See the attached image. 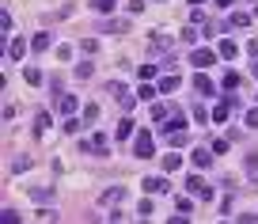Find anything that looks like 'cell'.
Here are the masks:
<instances>
[{
	"label": "cell",
	"mask_w": 258,
	"mask_h": 224,
	"mask_svg": "<svg viewBox=\"0 0 258 224\" xmlns=\"http://www.w3.org/2000/svg\"><path fill=\"white\" fill-rule=\"evenodd\" d=\"M152 152H156V140H152V133H137V137H133V156L152 160Z\"/></svg>",
	"instance_id": "6da1fadb"
},
{
	"label": "cell",
	"mask_w": 258,
	"mask_h": 224,
	"mask_svg": "<svg viewBox=\"0 0 258 224\" xmlns=\"http://www.w3.org/2000/svg\"><path fill=\"white\" fill-rule=\"evenodd\" d=\"M186 190H190V194H201V197H213V186L201 179V175H190V179H186Z\"/></svg>",
	"instance_id": "7a4b0ae2"
},
{
	"label": "cell",
	"mask_w": 258,
	"mask_h": 224,
	"mask_svg": "<svg viewBox=\"0 0 258 224\" xmlns=\"http://www.w3.org/2000/svg\"><path fill=\"white\" fill-rule=\"evenodd\" d=\"M106 95H114V99H122V107H133V95L126 91V84H118V80H110V84L103 87Z\"/></svg>",
	"instance_id": "3957f363"
},
{
	"label": "cell",
	"mask_w": 258,
	"mask_h": 224,
	"mask_svg": "<svg viewBox=\"0 0 258 224\" xmlns=\"http://www.w3.org/2000/svg\"><path fill=\"white\" fill-rule=\"evenodd\" d=\"M216 57H220V54H213V50H194V54H190V61H194L198 69H209Z\"/></svg>",
	"instance_id": "277c9868"
},
{
	"label": "cell",
	"mask_w": 258,
	"mask_h": 224,
	"mask_svg": "<svg viewBox=\"0 0 258 224\" xmlns=\"http://www.w3.org/2000/svg\"><path fill=\"white\" fill-rule=\"evenodd\" d=\"M76 107H80V99H76V95H57V111L61 114H76Z\"/></svg>",
	"instance_id": "5b68a950"
},
{
	"label": "cell",
	"mask_w": 258,
	"mask_h": 224,
	"mask_svg": "<svg viewBox=\"0 0 258 224\" xmlns=\"http://www.w3.org/2000/svg\"><path fill=\"white\" fill-rule=\"evenodd\" d=\"M144 190H148V194H167V179L152 175V179H144Z\"/></svg>",
	"instance_id": "8992f818"
},
{
	"label": "cell",
	"mask_w": 258,
	"mask_h": 224,
	"mask_svg": "<svg viewBox=\"0 0 258 224\" xmlns=\"http://www.w3.org/2000/svg\"><path fill=\"white\" fill-rule=\"evenodd\" d=\"M103 30H106V34H126V30H129V19H106Z\"/></svg>",
	"instance_id": "52a82bcc"
},
{
	"label": "cell",
	"mask_w": 258,
	"mask_h": 224,
	"mask_svg": "<svg viewBox=\"0 0 258 224\" xmlns=\"http://www.w3.org/2000/svg\"><path fill=\"white\" fill-rule=\"evenodd\" d=\"M194 91H198V95H213V84H209V76L194 72Z\"/></svg>",
	"instance_id": "ba28073f"
},
{
	"label": "cell",
	"mask_w": 258,
	"mask_h": 224,
	"mask_svg": "<svg viewBox=\"0 0 258 224\" xmlns=\"http://www.w3.org/2000/svg\"><path fill=\"white\" fill-rule=\"evenodd\" d=\"M87 148H91V152H103V156H106V148H110V140L103 137V133H95V137L87 140Z\"/></svg>",
	"instance_id": "9c48e42d"
},
{
	"label": "cell",
	"mask_w": 258,
	"mask_h": 224,
	"mask_svg": "<svg viewBox=\"0 0 258 224\" xmlns=\"http://www.w3.org/2000/svg\"><path fill=\"white\" fill-rule=\"evenodd\" d=\"M122 194H126L122 186H110V190H106V194H103L99 201H103V205H118V201H122Z\"/></svg>",
	"instance_id": "30bf717a"
},
{
	"label": "cell",
	"mask_w": 258,
	"mask_h": 224,
	"mask_svg": "<svg viewBox=\"0 0 258 224\" xmlns=\"http://www.w3.org/2000/svg\"><path fill=\"white\" fill-rule=\"evenodd\" d=\"M179 84H182L179 76H163V80H159V95H171V91H175Z\"/></svg>",
	"instance_id": "8fae6325"
},
{
	"label": "cell",
	"mask_w": 258,
	"mask_h": 224,
	"mask_svg": "<svg viewBox=\"0 0 258 224\" xmlns=\"http://www.w3.org/2000/svg\"><path fill=\"white\" fill-rule=\"evenodd\" d=\"M80 122H84V126H95V122H99V107H95V103H87V107H84V118H80Z\"/></svg>",
	"instance_id": "7c38bea8"
},
{
	"label": "cell",
	"mask_w": 258,
	"mask_h": 224,
	"mask_svg": "<svg viewBox=\"0 0 258 224\" xmlns=\"http://www.w3.org/2000/svg\"><path fill=\"white\" fill-rule=\"evenodd\" d=\"M209 164H213V156L205 148H194V168H209Z\"/></svg>",
	"instance_id": "4fadbf2b"
},
{
	"label": "cell",
	"mask_w": 258,
	"mask_h": 224,
	"mask_svg": "<svg viewBox=\"0 0 258 224\" xmlns=\"http://www.w3.org/2000/svg\"><path fill=\"white\" fill-rule=\"evenodd\" d=\"M228 114H232L228 103H216V107H213V122H228Z\"/></svg>",
	"instance_id": "5bb4252c"
},
{
	"label": "cell",
	"mask_w": 258,
	"mask_h": 224,
	"mask_svg": "<svg viewBox=\"0 0 258 224\" xmlns=\"http://www.w3.org/2000/svg\"><path fill=\"white\" fill-rule=\"evenodd\" d=\"M216 54L224 57V61H235V54H239V50H235L232 42H220V46H216Z\"/></svg>",
	"instance_id": "9a60e30c"
},
{
	"label": "cell",
	"mask_w": 258,
	"mask_h": 224,
	"mask_svg": "<svg viewBox=\"0 0 258 224\" xmlns=\"http://www.w3.org/2000/svg\"><path fill=\"white\" fill-rule=\"evenodd\" d=\"M4 54L12 57V61H19V57H23V42H19V38H12V42H8V50H4Z\"/></svg>",
	"instance_id": "2e32d148"
},
{
	"label": "cell",
	"mask_w": 258,
	"mask_h": 224,
	"mask_svg": "<svg viewBox=\"0 0 258 224\" xmlns=\"http://www.w3.org/2000/svg\"><path fill=\"white\" fill-rule=\"evenodd\" d=\"M34 50H38V54H42V50H50V34H46V30H38V34H34Z\"/></svg>",
	"instance_id": "e0dca14e"
},
{
	"label": "cell",
	"mask_w": 258,
	"mask_h": 224,
	"mask_svg": "<svg viewBox=\"0 0 258 224\" xmlns=\"http://www.w3.org/2000/svg\"><path fill=\"white\" fill-rule=\"evenodd\" d=\"M179 168H182V160H179L175 152H167V156H163V171H179Z\"/></svg>",
	"instance_id": "ac0fdd59"
},
{
	"label": "cell",
	"mask_w": 258,
	"mask_h": 224,
	"mask_svg": "<svg viewBox=\"0 0 258 224\" xmlns=\"http://www.w3.org/2000/svg\"><path fill=\"white\" fill-rule=\"evenodd\" d=\"M91 61H80V65H76V76H80V80H91Z\"/></svg>",
	"instance_id": "d6986e66"
},
{
	"label": "cell",
	"mask_w": 258,
	"mask_h": 224,
	"mask_svg": "<svg viewBox=\"0 0 258 224\" xmlns=\"http://www.w3.org/2000/svg\"><path fill=\"white\" fill-rule=\"evenodd\" d=\"M251 23V12H235L232 15V27H247Z\"/></svg>",
	"instance_id": "ffe728a7"
},
{
	"label": "cell",
	"mask_w": 258,
	"mask_h": 224,
	"mask_svg": "<svg viewBox=\"0 0 258 224\" xmlns=\"http://www.w3.org/2000/svg\"><path fill=\"white\" fill-rule=\"evenodd\" d=\"M46 129H50V114H38L34 118V133H46Z\"/></svg>",
	"instance_id": "44dd1931"
},
{
	"label": "cell",
	"mask_w": 258,
	"mask_h": 224,
	"mask_svg": "<svg viewBox=\"0 0 258 224\" xmlns=\"http://www.w3.org/2000/svg\"><path fill=\"white\" fill-rule=\"evenodd\" d=\"M171 144H175V148H182V144H190V133H186V129H182V133H171Z\"/></svg>",
	"instance_id": "7402d4cb"
},
{
	"label": "cell",
	"mask_w": 258,
	"mask_h": 224,
	"mask_svg": "<svg viewBox=\"0 0 258 224\" xmlns=\"http://www.w3.org/2000/svg\"><path fill=\"white\" fill-rule=\"evenodd\" d=\"M243 122H247V126H251V129H258V107H251V111L243 114Z\"/></svg>",
	"instance_id": "603a6c76"
},
{
	"label": "cell",
	"mask_w": 258,
	"mask_h": 224,
	"mask_svg": "<svg viewBox=\"0 0 258 224\" xmlns=\"http://www.w3.org/2000/svg\"><path fill=\"white\" fill-rule=\"evenodd\" d=\"M118 137H133V122H129V118H122V126H118Z\"/></svg>",
	"instance_id": "cb8c5ba5"
},
{
	"label": "cell",
	"mask_w": 258,
	"mask_h": 224,
	"mask_svg": "<svg viewBox=\"0 0 258 224\" xmlns=\"http://www.w3.org/2000/svg\"><path fill=\"white\" fill-rule=\"evenodd\" d=\"M247 175H251V179H258V156H247Z\"/></svg>",
	"instance_id": "d4e9b609"
},
{
	"label": "cell",
	"mask_w": 258,
	"mask_h": 224,
	"mask_svg": "<svg viewBox=\"0 0 258 224\" xmlns=\"http://www.w3.org/2000/svg\"><path fill=\"white\" fill-rule=\"evenodd\" d=\"M80 129H84V122H76V118H69V122H65V133H69V137H72V133H80Z\"/></svg>",
	"instance_id": "484cf974"
},
{
	"label": "cell",
	"mask_w": 258,
	"mask_h": 224,
	"mask_svg": "<svg viewBox=\"0 0 258 224\" xmlns=\"http://www.w3.org/2000/svg\"><path fill=\"white\" fill-rule=\"evenodd\" d=\"M27 84H30V87H38V84H42V72L30 69V72H27Z\"/></svg>",
	"instance_id": "4316f807"
},
{
	"label": "cell",
	"mask_w": 258,
	"mask_h": 224,
	"mask_svg": "<svg viewBox=\"0 0 258 224\" xmlns=\"http://www.w3.org/2000/svg\"><path fill=\"white\" fill-rule=\"evenodd\" d=\"M137 76H141V80H152V76H156V65H141V72H137Z\"/></svg>",
	"instance_id": "83f0119b"
},
{
	"label": "cell",
	"mask_w": 258,
	"mask_h": 224,
	"mask_svg": "<svg viewBox=\"0 0 258 224\" xmlns=\"http://www.w3.org/2000/svg\"><path fill=\"white\" fill-rule=\"evenodd\" d=\"M224 87H228V91H232V87H239V72H228V76H224Z\"/></svg>",
	"instance_id": "f1b7e54d"
},
{
	"label": "cell",
	"mask_w": 258,
	"mask_h": 224,
	"mask_svg": "<svg viewBox=\"0 0 258 224\" xmlns=\"http://www.w3.org/2000/svg\"><path fill=\"white\" fill-rule=\"evenodd\" d=\"M0 221H4V224H19V213H15V209H4V217H0Z\"/></svg>",
	"instance_id": "f546056e"
},
{
	"label": "cell",
	"mask_w": 258,
	"mask_h": 224,
	"mask_svg": "<svg viewBox=\"0 0 258 224\" xmlns=\"http://www.w3.org/2000/svg\"><path fill=\"white\" fill-rule=\"evenodd\" d=\"M91 8H99V12H110V8H114V0H91Z\"/></svg>",
	"instance_id": "4dcf8cb0"
},
{
	"label": "cell",
	"mask_w": 258,
	"mask_h": 224,
	"mask_svg": "<svg viewBox=\"0 0 258 224\" xmlns=\"http://www.w3.org/2000/svg\"><path fill=\"white\" fill-rule=\"evenodd\" d=\"M144 12V0H129V15H141Z\"/></svg>",
	"instance_id": "1f68e13d"
},
{
	"label": "cell",
	"mask_w": 258,
	"mask_h": 224,
	"mask_svg": "<svg viewBox=\"0 0 258 224\" xmlns=\"http://www.w3.org/2000/svg\"><path fill=\"white\" fill-rule=\"evenodd\" d=\"M190 209H194V201H190V197H179V213H182V217H186Z\"/></svg>",
	"instance_id": "d6a6232c"
},
{
	"label": "cell",
	"mask_w": 258,
	"mask_h": 224,
	"mask_svg": "<svg viewBox=\"0 0 258 224\" xmlns=\"http://www.w3.org/2000/svg\"><path fill=\"white\" fill-rule=\"evenodd\" d=\"M80 50H84V54H95V50H99V42H91V38H84V42H80Z\"/></svg>",
	"instance_id": "836d02e7"
},
{
	"label": "cell",
	"mask_w": 258,
	"mask_h": 224,
	"mask_svg": "<svg viewBox=\"0 0 258 224\" xmlns=\"http://www.w3.org/2000/svg\"><path fill=\"white\" fill-rule=\"evenodd\" d=\"M247 54H251V61H258V42H247Z\"/></svg>",
	"instance_id": "e575fe53"
},
{
	"label": "cell",
	"mask_w": 258,
	"mask_h": 224,
	"mask_svg": "<svg viewBox=\"0 0 258 224\" xmlns=\"http://www.w3.org/2000/svg\"><path fill=\"white\" fill-rule=\"evenodd\" d=\"M167 224H190V221H186V217H182V213H179V217H171V221H167Z\"/></svg>",
	"instance_id": "d590c367"
},
{
	"label": "cell",
	"mask_w": 258,
	"mask_h": 224,
	"mask_svg": "<svg viewBox=\"0 0 258 224\" xmlns=\"http://www.w3.org/2000/svg\"><path fill=\"white\" fill-rule=\"evenodd\" d=\"M228 4H232V0H216V8H228Z\"/></svg>",
	"instance_id": "8d00e7d4"
},
{
	"label": "cell",
	"mask_w": 258,
	"mask_h": 224,
	"mask_svg": "<svg viewBox=\"0 0 258 224\" xmlns=\"http://www.w3.org/2000/svg\"><path fill=\"white\" fill-rule=\"evenodd\" d=\"M255 76H258V61H255Z\"/></svg>",
	"instance_id": "74e56055"
},
{
	"label": "cell",
	"mask_w": 258,
	"mask_h": 224,
	"mask_svg": "<svg viewBox=\"0 0 258 224\" xmlns=\"http://www.w3.org/2000/svg\"><path fill=\"white\" fill-rule=\"evenodd\" d=\"M220 224H224V221H220Z\"/></svg>",
	"instance_id": "f35d334b"
}]
</instances>
